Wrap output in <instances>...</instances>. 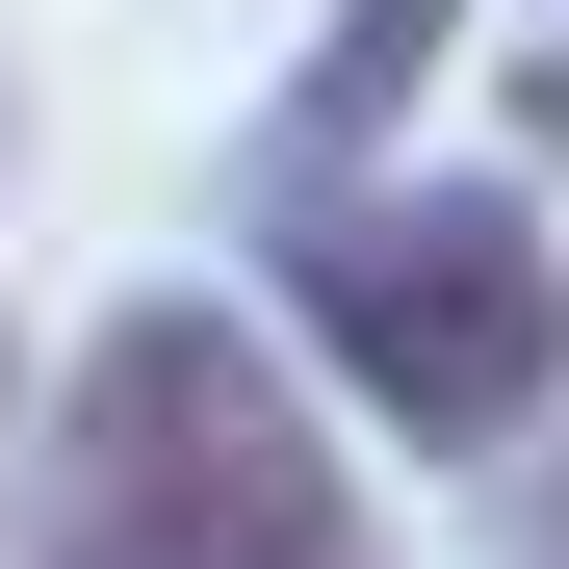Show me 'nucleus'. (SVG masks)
<instances>
[{"label": "nucleus", "instance_id": "nucleus-1", "mask_svg": "<svg viewBox=\"0 0 569 569\" xmlns=\"http://www.w3.org/2000/svg\"><path fill=\"white\" fill-rule=\"evenodd\" d=\"M27 569H389V543H362V466L311 440L284 337L208 311V284H130V311L52 362Z\"/></svg>", "mask_w": 569, "mask_h": 569}, {"label": "nucleus", "instance_id": "nucleus-2", "mask_svg": "<svg viewBox=\"0 0 569 569\" xmlns=\"http://www.w3.org/2000/svg\"><path fill=\"white\" fill-rule=\"evenodd\" d=\"M284 311H311L337 415H389L415 466H518L569 415V233L518 181H337V208H284Z\"/></svg>", "mask_w": 569, "mask_h": 569}, {"label": "nucleus", "instance_id": "nucleus-3", "mask_svg": "<svg viewBox=\"0 0 569 569\" xmlns=\"http://www.w3.org/2000/svg\"><path fill=\"white\" fill-rule=\"evenodd\" d=\"M440 52H466V0H337V27L284 52V104H259V233H284V208H337V181L389 156V104H415Z\"/></svg>", "mask_w": 569, "mask_h": 569}, {"label": "nucleus", "instance_id": "nucleus-4", "mask_svg": "<svg viewBox=\"0 0 569 569\" xmlns=\"http://www.w3.org/2000/svg\"><path fill=\"white\" fill-rule=\"evenodd\" d=\"M518 130H543V181H569V52H518Z\"/></svg>", "mask_w": 569, "mask_h": 569}, {"label": "nucleus", "instance_id": "nucleus-5", "mask_svg": "<svg viewBox=\"0 0 569 569\" xmlns=\"http://www.w3.org/2000/svg\"><path fill=\"white\" fill-rule=\"evenodd\" d=\"M518 569H569V466H543V492H518Z\"/></svg>", "mask_w": 569, "mask_h": 569}, {"label": "nucleus", "instance_id": "nucleus-6", "mask_svg": "<svg viewBox=\"0 0 569 569\" xmlns=\"http://www.w3.org/2000/svg\"><path fill=\"white\" fill-rule=\"evenodd\" d=\"M0 362H27V337H0Z\"/></svg>", "mask_w": 569, "mask_h": 569}]
</instances>
